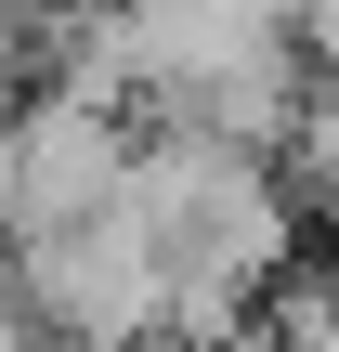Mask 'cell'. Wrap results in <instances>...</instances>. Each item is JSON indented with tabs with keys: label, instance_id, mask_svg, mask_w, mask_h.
<instances>
[{
	"label": "cell",
	"instance_id": "5b68a950",
	"mask_svg": "<svg viewBox=\"0 0 339 352\" xmlns=\"http://www.w3.org/2000/svg\"><path fill=\"white\" fill-rule=\"evenodd\" d=\"M52 13H65V0H0V39H13V26H52Z\"/></svg>",
	"mask_w": 339,
	"mask_h": 352
},
{
	"label": "cell",
	"instance_id": "3957f363",
	"mask_svg": "<svg viewBox=\"0 0 339 352\" xmlns=\"http://www.w3.org/2000/svg\"><path fill=\"white\" fill-rule=\"evenodd\" d=\"M287 157H300V183L339 209V52L300 78V118H287Z\"/></svg>",
	"mask_w": 339,
	"mask_h": 352
},
{
	"label": "cell",
	"instance_id": "7a4b0ae2",
	"mask_svg": "<svg viewBox=\"0 0 339 352\" xmlns=\"http://www.w3.org/2000/svg\"><path fill=\"white\" fill-rule=\"evenodd\" d=\"M131 144H144V118L105 104L91 78H65L26 118H0V235H52V222L105 209L131 183Z\"/></svg>",
	"mask_w": 339,
	"mask_h": 352
},
{
	"label": "cell",
	"instance_id": "277c9868",
	"mask_svg": "<svg viewBox=\"0 0 339 352\" xmlns=\"http://www.w3.org/2000/svg\"><path fill=\"white\" fill-rule=\"evenodd\" d=\"M261 352H339V287H274L261 300Z\"/></svg>",
	"mask_w": 339,
	"mask_h": 352
},
{
	"label": "cell",
	"instance_id": "6da1fadb",
	"mask_svg": "<svg viewBox=\"0 0 339 352\" xmlns=\"http://www.w3.org/2000/svg\"><path fill=\"white\" fill-rule=\"evenodd\" d=\"M131 222H144L157 287H170V352L235 340L287 287V248H300V209H287L274 157L209 144V131H144L131 144Z\"/></svg>",
	"mask_w": 339,
	"mask_h": 352
}]
</instances>
